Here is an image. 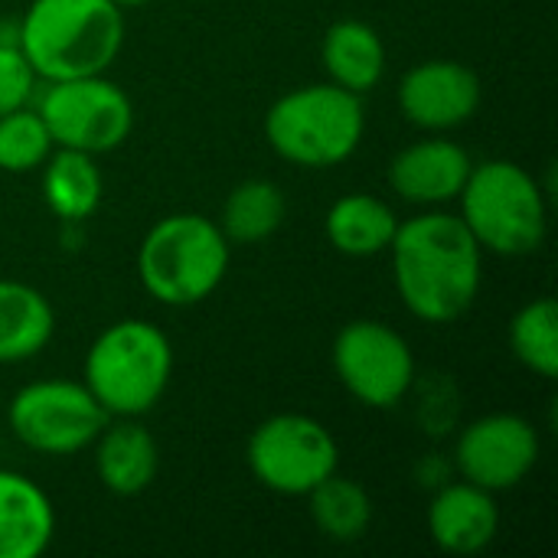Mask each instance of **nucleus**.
I'll list each match as a JSON object with an SVG mask.
<instances>
[{
  "label": "nucleus",
  "mask_w": 558,
  "mask_h": 558,
  "mask_svg": "<svg viewBox=\"0 0 558 558\" xmlns=\"http://www.w3.org/2000/svg\"><path fill=\"white\" fill-rule=\"evenodd\" d=\"M307 510L320 536L333 543H356L373 526V497L363 484L337 471L307 494Z\"/></svg>",
  "instance_id": "nucleus-22"
},
{
  "label": "nucleus",
  "mask_w": 558,
  "mask_h": 558,
  "mask_svg": "<svg viewBox=\"0 0 558 558\" xmlns=\"http://www.w3.org/2000/svg\"><path fill=\"white\" fill-rule=\"evenodd\" d=\"M399 216L396 209L373 196V193H347L340 196L324 219V232L327 242L347 255V258H373L389 252L396 229H399Z\"/></svg>",
  "instance_id": "nucleus-19"
},
{
  "label": "nucleus",
  "mask_w": 558,
  "mask_h": 558,
  "mask_svg": "<svg viewBox=\"0 0 558 558\" xmlns=\"http://www.w3.org/2000/svg\"><path fill=\"white\" fill-rule=\"evenodd\" d=\"M229 258L232 245L216 219L203 213H173L147 229L137 248V278L154 301L193 307L222 284Z\"/></svg>",
  "instance_id": "nucleus-4"
},
{
  "label": "nucleus",
  "mask_w": 558,
  "mask_h": 558,
  "mask_svg": "<svg viewBox=\"0 0 558 558\" xmlns=\"http://www.w3.org/2000/svg\"><path fill=\"white\" fill-rule=\"evenodd\" d=\"M56 333L49 298L26 284L0 278V366H16L39 356Z\"/></svg>",
  "instance_id": "nucleus-17"
},
{
  "label": "nucleus",
  "mask_w": 558,
  "mask_h": 558,
  "mask_svg": "<svg viewBox=\"0 0 558 558\" xmlns=\"http://www.w3.org/2000/svg\"><path fill=\"white\" fill-rule=\"evenodd\" d=\"M451 464L464 481L490 494L513 490L539 464V432L533 422L513 412L474 418L468 428H461Z\"/></svg>",
  "instance_id": "nucleus-11"
},
{
  "label": "nucleus",
  "mask_w": 558,
  "mask_h": 558,
  "mask_svg": "<svg viewBox=\"0 0 558 558\" xmlns=\"http://www.w3.org/2000/svg\"><path fill=\"white\" fill-rule=\"evenodd\" d=\"M366 134L363 95L333 82L301 85L281 95L265 114V137L271 150L307 170H327L350 160Z\"/></svg>",
  "instance_id": "nucleus-6"
},
{
  "label": "nucleus",
  "mask_w": 558,
  "mask_h": 558,
  "mask_svg": "<svg viewBox=\"0 0 558 558\" xmlns=\"http://www.w3.org/2000/svg\"><path fill=\"white\" fill-rule=\"evenodd\" d=\"M288 216V199L271 180H242L222 203L219 229L229 245H258L271 239Z\"/></svg>",
  "instance_id": "nucleus-21"
},
{
  "label": "nucleus",
  "mask_w": 558,
  "mask_h": 558,
  "mask_svg": "<svg viewBox=\"0 0 558 558\" xmlns=\"http://www.w3.org/2000/svg\"><path fill=\"white\" fill-rule=\"evenodd\" d=\"M95 445V474L114 497L144 494L160 471V448L137 418H108Z\"/></svg>",
  "instance_id": "nucleus-15"
},
{
  "label": "nucleus",
  "mask_w": 558,
  "mask_h": 558,
  "mask_svg": "<svg viewBox=\"0 0 558 558\" xmlns=\"http://www.w3.org/2000/svg\"><path fill=\"white\" fill-rule=\"evenodd\" d=\"M500 533V507L471 481H448L428 504V536L448 556H477Z\"/></svg>",
  "instance_id": "nucleus-14"
},
{
  "label": "nucleus",
  "mask_w": 558,
  "mask_h": 558,
  "mask_svg": "<svg viewBox=\"0 0 558 558\" xmlns=\"http://www.w3.org/2000/svg\"><path fill=\"white\" fill-rule=\"evenodd\" d=\"M173 376L170 337L137 317L108 324L88 347L82 383L108 418H141L167 392Z\"/></svg>",
  "instance_id": "nucleus-3"
},
{
  "label": "nucleus",
  "mask_w": 558,
  "mask_h": 558,
  "mask_svg": "<svg viewBox=\"0 0 558 558\" xmlns=\"http://www.w3.org/2000/svg\"><path fill=\"white\" fill-rule=\"evenodd\" d=\"M7 422L13 438L46 458H69L98 438L108 425V412L72 379H36L16 389L7 405Z\"/></svg>",
  "instance_id": "nucleus-9"
},
{
  "label": "nucleus",
  "mask_w": 558,
  "mask_h": 558,
  "mask_svg": "<svg viewBox=\"0 0 558 558\" xmlns=\"http://www.w3.org/2000/svg\"><path fill=\"white\" fill-rule=\"evenodd\" d=\"M333 373L366 409H396L415 386V353L409 340L383 320H350L333 340Z\"/></svg>",
  "instance_id": "nucleus-10"
},
{
  "label": "nucleus",
  "mask_w": 558,
  "mask_h": 558,
  "mask_svg": "<svg viewBox=\"0 0 558 558\" xmlns=\"http://www.w3.org/2000/svg\"><path fill=\"white\" fill-rule=\"evenodd\" d=\"M0 46H20V20H0Z\"/></svg>",
  "instance_id": "nucleus-27"
},
{
  "label": "nucleus",
  "mask_w": 558,
  "mask_h": 558,
  "mask_svg": "<svg viewBox=\"0 0 558 558\" xmlns=\"http://www.w3.org/2000/svg\"><path fill=\"white\" fill-rule=\"evenodd\" d=\"M52 147L49 128L33 105L0 114V170L33 173L46 163Z\"/></svg>",
  "instance_id": "nucleus-24"
},
{
  "label": "nucleus",
  "mask_w": 558,
  "mask_h": 558,
  "mask_svg": "<svg viewBox=\"0 0 558 558\" xmlns=\"http://www.w3.org/2000/svg\"><path fill=\"white\" fill-rule=\"evenodd\" d=\"M114 0H33L20 16V52L43 82L101 75L124 46Z\"/></svg>",
  "instance_id": "nucleus-2"
},
{
  "label": "nucleus",
  "mask_w": 558,
  "mask_h": 558,
  "mask_svg": "<svg viewBox=\"0 0 558 558\" xmlns=\"http://www.w3.org/2000/svg\"><path fill=\"white\" fill-rule=\"evenodd\" d=\"M33 108L46 121L56 147L82 150L92 157L118 150L134 131V105L128 92L105 72L39 82Z\"/></svg>",
  "instance_id": "nucleus-7"
},
{
  "label": "nucleus",
  "mask_w": 558,
  "mask_h": 558,
  "mask_svg": "<svg viewBox=\"0 0 558 558\" xmlns=\"http://www.w3.org/2000/svg\"><path fill=\"white\" fill-rule=\"evenodd\" d=\"M39 82L20 46H0V114L33 105Z\"/></svg>",
  "instance_id": "nucleus-25"
},
{
  "label": "nucleus",
  "mask_w": 558,
  "mask_h": 558,
  "mask_svg": "<svg viewBox=\"0 0 558 558\" xmlns=\"http://www.w3.org/2000/svg\"><path fill=\"white\" fill-rule=\"evenodd\" d=\"M327 78L353 95L373 92L386 75V46L376 26L363 20H337L320 43Z\"/></svg>",
  "instance_id": "nucleus-18"
},
{
  "label": "nucleus",
  "mask_w": 558,
  "mask_h": 558,
  "mask_svg": "<svg viewBox=\"0 0 558 558\" xmlns=\"http://www.w3.org/2000/svg\"><path fill=\"white\" fill-rule=\"evenodd\" d=\"M481 75L454 59L418 62L399 82V108L405 121L428 134L468 124L481 108Z\"/></svg>",
  "instance_id": "nucleus-12"
},
{
  "label": "nucleus",
  "mask_w": 558,
  "mask_h": 558,
  "mask_svg": "<svg viewBox=\"0 0 558 558\" xmlns=\"http://www.w3.org/2000/svg\"><path fill=\"white\" fill-rule=\"evenodd\" d=\"M471 154L441 134L402 147L389 163V186L412 206H448L461 196L471 177Z\"/></svg>",
  "instance_id": "nucleus-13"
},
{
  "label": "nucleus",
  "mask_w": 558,
  "mask_h": 558,
  "mask_svg": "<svg viewBox=\"0 0 558 558\" xmlns=\"http://www.w3.org/2000/svg\"><path fill=\"white\" fill-rule=\"evenodd\" d=\"M510 350L530 373L543 379L558 376V304L556 298H536L523 304L510 320Z\"/></svg>",
  "instance_id": "nucleus-23"
},
{
  "label": "nucleus",
  "mask_w": 558,
  "mask_h": 558,
  "mask_svg": "<svg viewBox=\"0 0 558 558\" xmlns=\"http://www.w3.org/2000/svg\"><path fill=\"white\" fill-rule=\"evenodd\" d=\"M451 471H454V464H451V461L428 458V461H422V464H418L415 477H418V484H422V487H432V490H438V487H445V484L451 481Z\"/></svg>",
  "instance_id": "nucleus-26"
},
{
  "label": "nucleus",
  "mask_w": 558,
  "mask_h": 558,
  "mask_svg": "<svg viewBox=\"0 0 558 558\" xmlns=\"http://www.w3.org/2000/svg\"><path fill=\"white\" fill-rule=\"evenodd\" d=\"M389 255L396 291L412 317L454 324L474 307L484 281V248L458 213L428 209L399 222Z\"/></svg>",
  "instance_id": "nucleus-1"
},
{
  "label": "nucleus",
  "mask_w": 558,
  "mask_h": 558,
  "mask_svg": "<svg viewBox=\"0 0 558 558\" xmlns=\"http://www.w3.org/2000/svg\"><path fill=\"white\" fill-rule=\"evenodd\" d=\"M461 222L484 252L523 258L543 248L549 232V203L539 180L517 160H484L454 199Z\"/></svg>",
  "instance_id": "nucleus-5"
},
{
  "label": "nucleus",
  "mask_w": 558,
  "mask_h": 558,
  "mask_svg": "<svg viewBox=\"0 0 558 558\" xmlns=\"http://www.w3.org/2000/svg\"><path fill=\"white\" fill-rule=\"evenodd\" d=\"M105 177L92 154L52 147L43 163V199L59 222H85L98 213Z\"/></svg>",
  "instance_id": "nucleus-20"
},
{
  "label": "nucleus",
  "mask_w": 558,
  "mask_h": 558,
  "mask_svg": "<svg viewBox=\"0 0 558 558\" xmlns=\"http://www.w3.org/2000/svg\"><path fill=\"white\" fill-rule=\"evenodd\" d=\"M245 464L265 490L307 497L340 468V448L324 422L301 412H281L248 435Z\"/></svg>",
  "instance_id": "nucleus-8"
},
{
  "label": "nucleus",
  "mask_w": 558,
  "mask_h": 558,
  "mask_svg": "<svg viewBox=\"0 0 558 558\" xmlns=\"http://www.w3.org/2000/svg\"><path fill=\"white\" fill-rule=\"evenodd\" d=\"M56 536L49 494L20 471L0 468V558H39Z\"/></svg>",
  "instance_id": "nucleus-16"
},
{
  "label": "nucleus",
  "mask_w": 558,
  "mask_h": 558,
  "mask_svg": "<svg viewBox=\"0 0 558 558\" xmlns=\"http://www.w3.org/2000/svg\"><path fill=\"white\" fill-rule=\"evenodd\" d=\"M121 10H128V7H141V3H147V0H114Z\"/></svg>",
  "instance_id": "nucleus-28"
}]
</instances>
